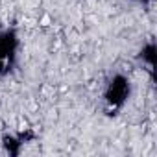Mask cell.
<instances>
[{
    "label": "cell",
    "mask_w": 157,
    "mask_h": 157,
    "mask_svg": "<svg viewBox=\"0 0 157 157\" xmlns=\"http://www.w3.org/2000/svg\"><path fill=\"white\" fill-rule=\"evenodd\" d=\"M129 96V80L124 76H115L105 91V104L109 111H117L124 105L126 98Z\"/></svg>",
    "instance_id": "6da1fadb"
},
{
    "label": "cell",
    "mask_w": 157,
    "mask_h": 157,
    "mask_svg": "<svg viewBox=\"0 0 157 157\" xmlns=\"http://www.w3.org/2000/svg\"><path fill=\"white\" fill-rule=\"evenodd\" d=\"M17 35L13 30L0 32V74H8L15 63Z\"/></svg>",
    "instance_id": "7a4b0ae2"
},
{
    "label": "cell",
    "mask_w": 157,
    "mask_h": 157,
    "mask_svg": "<svg viewBox=\"0 0 157 157\" xmlns=\"http://www.w3.org/2000/svg\"><path fill=\"white\" fill-rule=\"evenodd\" d=\"M140 56H142V59H146V61L150 63V67H153V59H155V44H153V43H148L146 48H142Z\"/></svg>",
    "instance_id": "3957f363"
},
{
    "label": "cell",
    "mask_w": 157,
    "mask_h": 157,
    "mask_svg": "<svg viewBox=\"0 0 157 157\" xmlns=\"http://www.w3.org/2000/svg\"><path fill=\"white\" fill-rule=\"evenodd\" d=\"M139 2H144V4H146V2H148V0H139Z\"/></svg>",
    "instance_id": "277c9868"
}]
</instances>
